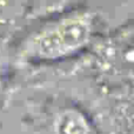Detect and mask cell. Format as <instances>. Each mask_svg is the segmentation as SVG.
<instances>
[{
	"instance_id": "obj_1",
	"label": "cell",
	"mask_w": 134,
	"mask_h": 134,
	"mask_svg": "<svg viewBox=\"0 0 134 134\" xmlns=\"http://www.w3.org/2000/svg\"><path fill=\"white\" fill-rule=\"evenodd\" d=\"M97 28L98 16L90 8L68 9L28 33L16 46L14 61L40 65L74 58L92 45Z\"/></svg>"
},
{
	"instance_id": "obj_2",
	"label": "cell",
	"mask_w": 134,
	"mask_h": 134,
	"mask_svg": "<svg viewBox=\"0 0 134 134\" xmlns=\"http://www.w3.org/2000/svg\"><path fill=\"white\" fill-rule=\"evenodd\" d=\"M46 130L47 134H97L87 114L72 104L52 109Z\"/></svg>"
}]
</instances>
